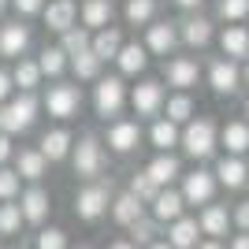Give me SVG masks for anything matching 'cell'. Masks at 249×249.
Listing matches in <instances>:
<instances>
[{
    "label": "cell",
    "instance_id": "obj_26",
    "mask_svg": "<svg viewBox=\"0 0 249 249\" xmlns=\"http://www.w3.org/2000/svg\"><path fill=\"white\" fill-rule=\"evenodd\" d=\"M145 216V205L126 190V194H119V197H112V219L119 223V227H134L138 219Z\"/></svg>",
    "mask_w": 249,
    "mask_h": 249
},
{
    "label": "cell",
    "instance_id": "obj_51",
    "mask_svg": "<svg viewBox=\"0 0 249 249\" xmlns=\"http://www.w3.org/2000/svg\"><path fill=\"white\" fill-rule=\"evenodd\" d=\"M242 86H249V60H246V67H242Z\"/></svg>",
    "mask_w": 249,
    "mask_h": 249
},
{
    "label": "cell",
    "instance_id": "obj_4",
    "mask_svg": "<svg viewBox=\"0 0 249 249\" xmlns=\"http://www.w3.org/2000/svg\"><path fill=\"white\" fill-rule=\"evenodd\" d=\"M108 205H112V186L101 182V178L86 182V186L74 194V216L86 219V223H97V219L108 212Z\"/></svg>",
    "mask_w": 249,
    "mask_h": 249
},
{
    "label": "cell",
    "instance_id": "obj_54",
    "mask_svg": "<svg viewBox=\"0 0 249 249\" xmlns=\"http://www.w3.org/2000/svg\"><path fill=\"white\" fill-rule=\"evenodd\" d=\"M246 123H249V101H246Z\"/></svg>",
    "mask_w": 249,
    "mask_h": 249
},
{
    "label": "cell",
    "instance_id": "obj_1",
    "mask_svg": "<svg viewBox=\"0 0 249 249\" xmlns=\"http://www.w3.org/2000/svg\"><path fill=\"white\" fill-rule=\"evenodd\" d=\"M178 145L186 149L190 160H212L219 149V126L212 123V119H205V115H194L186 126H182V138H178Z\"/></svg>",
    "mask_w": 249,
    "mask_h": 249
},
{
    "label": "cell",
    "instance_id": "obj_29",
    "mask_svg": "<svg viewBox=\"0 0 249 249\" xmlns=\"http://www.w3.org/2000/svg\"><path fill=\"white\" fill-rule=\"evenodd\" d=\"M115 63H119V74H142L149 67V52H145V45L126 41L119 49V56H115Z\"/></svg>",
    "mask_w": 249,
    "mask_h": 249
},
{
    "label": "cell",
    "instance_id": "obj_56",
    "mask_svg": "<svg viewBox=\"0 0 249 249\" xmlns=\"http://www.w3.org/2000/svg\"><path fill=\"white\" fill-rule=\"evenodd\" d=\"M246 164H249V160H246Z\"/></svg>",
    "mask_w": 249,
    "mask_h": 249
},
{
    "label": "cell",
    "instance_id": "obj_15",
    "mask_svg": "<svg viewBox=\"0 0 249 249\" xmlns=\"http://www.w3.org/2000/svg\"><path fill=\"white\" fill-rule=\"evenodd\" d=\"M149 208H153V219L156 223H175L178 216H186V201H182V194L178 190H160L153 201H149Z\"/></svg>",
    "mask_w": 249,
    "mask_h": 249
},
{
    "label": "cell",
    "instance_id": "obj_36",
    "mask_svg": "<svg viewBox=\"0 0 249 249\" xmlns=\"http://www.w3.org/2000/svg\"><path fill=\"white\" fill-rule=\"evenodd\" d=\"M71 71H74L78 82H97V78H101V60H97L93 52H82V56L71 60Z\"/></svg>",
    "mask_w": 249,
    "mask_h": 249
},
{
    "label": "cell",
    "instance_id": "obj_31",
    "mask_svg": "<svg viewBox=\"0 0 249 249\" xmlns=\"http://www.w3.org/2000/svg\"><path fill=\"white\" fill-rule=\"evenodd\" d=\"M11 86H15L19 93H34V89L41 86V67H37V60H26V56H22V60L15 63V71H11Z\"/></svg>",
    "mask_w": 249,
    "mask_h": 249
},
{
    "label": "cell",
    "instance_id": "obj_28",
    "mask_svg": "<svg viewBox=\"0 0 249 249\" xmlns=\"http://www.w3.org/2000/svg\"><path fill=\"white\" fill-rule=\"evenodd\" d=\"M212 19H205V15H190V19H182V30H178V37L190 45V49H205L208 41H212Z\"/></svg>",
    "mask_w": 249,
    "mask_h": 249
},
{
    "label": "cell",
    "instance_id": "obj_34",
    "mask_svg": "<svg viewBox=\"0 0 249 249\" xmlns=\"http://www.w3.org/2000/svg\"><path fill=\"white\" fill-rule=\"evenodd\" d=\"M89 41H93V34L86 30V26H71V30L63 34L60 49L67 52V60H74V56H82V52H89Z\"/></svg>",
    "mask_w": 249,
    "mask_h": 249
},
{
    "label": "cell",
    "instance_id": "obj_7",
    "mask_svg": "<svg viewBox=\"0 0 249 249\" xmlns=\"http://www.w3.org/2000/svg\"><path fill=\"white\" fill-rule=\"evenodd\" d=\"M123 104H126V86H123V78L119 74H108V78H97V86H93V108H97V115H119L123 112Z\"/></svg>",
    "mask_w": 249,
    "mask_h": 249
},
{
    "label": "cell",
    "instance_id": "obj_3",
    "mask_svg": "<svg viewBox=\"0 0 249 249\" xmlns=\"http://www.w3.org/2000/svg\"><path fill=\"white\" fill-rule=\"evenodd\" d=\"M71 164H74V175L78 178H101L104 164H108V156H104V142L97 134H82L78 142L71 145Z\"/></svg>",
    "mask_w": 249,
    "mask_h": 249
},
{
    "label": "cell",
    "instance_id": "obj_40",
    "mask_svg": "<svg viewBox=\"0 0 249 249\" xmlns=\"http://www.w3.org/2000/svg\"><path fill=\"white\" fill-rule=\"evenodd\" d=\"M219 19H227L231 26L234 22H242V19H249V0H219Z\"/></svg>",
    "mask_w": 249,
    "mask_h": 249
},
{
    "label": "cell",
    "instance_id": "obj_6",
    "mask_svg": "<svg viewBox=\"0 0 249 249\" xmlns=\"http://www.w3.org/2000/svg\"><path fill=\"white\" fill-rule=\"evenodd\" d=\"M164 86L156 82V78H145V82H138L130 89V108H134L138 119H160L164 112Z\"/></svg>",
    "mask_w": 249,
    "mask_h": 249
},
{
    "label": "cell",
    "instance_id": "obj_48",
    "mask_svg": "<svg viewBox=\"0 0 249 249\" xmlns=\"http://www.w3.org/2000/svg\"><path fill=\"white\" fill-rule=\"evenodd\" d=\"M178 8L182 11H201V4H205V0H175Z\"/></svg>",
    "mask_w": 249,
    "mask_h": 249
},
{
    "label": "cell",
    "instance_id": "obj_33",
    "mask_svg": "<svg viewBox=\"0 0 249 249\" xmlns=\"http://www.w3.org/2000/svg\"><path fill=\"white\" fill-rule=\"evenodd\" d=\"M37 67H41V78L49 74V78H60L67 67H71V60H67V52L60 49V45H49V49H41V56H37Z\"/></svg>",
    "mask_w": 249,
    "mask_h": 249
},
{
    "label": "cell",
    "instance_id": "obj_12",
    "mask_svg": "<svg viewBox=\"0 0 249 249\" xmlns=\"http://www.w3.org/2000/svg\"><path fill=\"white\" fill-rule=\"evenodd\" d=\"M212 175H216L219 186H227V190H242L249 182V164L242 160V156H219L216 167H212Z\"/></svg>",
    "mask_w": 249,
    "mask_h": 249
},
{
    "label": "cell",
    "instance_id": "obj_44",
    "mask_svg": "<svg viewBox=\"0 0 249 249\" xmlns=\"http://www.w3.org/2000/svg\"><path fill=\"white\" fill-rule=\"evenodd\" d=\"M231 223L238 231H249V201H238V205L231 208Z\"/></svg>",
    "mask_w": 249,
    "mask_h": 249
},
{
    "label": "cell",
    "instance_id": "obj_42",
    "mask_svg": "<svg viewBox=\"0 0 249 249\" xmlns=\"http://www.w3.org/2000/svg\"><path fill=\"white\" fill-rule=\"evenodd\" d=\"M19 182L15 167H0V201H19Z\"/></svg>",
    "mask_w": 249,
    "mask_h": 249
},
{
    "label": "cell",
    "instance_id": "obj_10",
    "mask_svg": "<svg viewBox=\"0 0 249 249\" xmlns=\"http://www.w3.org/2000/svg\"><path fill=\"white\" fill-rule=\"evenodd\" d=\"M164 78L178 93H190V86H197L201 78V63L194 56H171V60H164Z\"/></svg>",
    "mask_w": 249,
    "mask_h": 249
},
{
    "label": "cell",
    "instance_id": "obj_13",
    "mask_svg": "<svg viewBox=\"0 0 249 249\" xmlns=\"http://www.w3.org/2000/svg\"><path fill=\"white\" fill-rule=\"evenodd\" d=\"M41 19H45V26H49L52 34H67L74 22H78V4H74V0H49L45 11H41Z\"/></svg>",
    "mask_w": 249,
    "mask_h": 249
},
{
    "label": "cell",
    "instance_id": "obj_11",
    "mask_svg": "<svg viewBox=\"0 0 249 249\" xmlns=\"http://www.w3.org/2000/svg\"><path fill=\"white\" fill-rule=\"evenodd\" d=\"M208 86H212V93L219 97H231V93H238V86H242V67L234 60H212L208 63Z\"/></svg>",
    "mask_w": 249,
    "mask_h": 249
},
{
    "label": "cell",
    "instance_id": "obj_43",
    "mask_svg": "<svg viewBox=\"0 0 249 249\" xmlns=\"http://www.w3.org/2000/svg\"><path fill=\"white\" fill-rule=\"evenodd\" d=\"M11 8L26 19V15H41V11H45V0H11Z\"/></svg>",
    "mask_w": 249,
    "mask_h": 249
},
{
    "label": "cell",
    "instance_id": "obj_24",
    "mask_svg": "<svg viewBox=\"0 0 249 249\" xmlns=\"http://www.w3.org/2000/svg\"><path fill=\"white\" fill-rule=\"evenodd\" d=\"M219 145L227 149V156H246L249 153V123L246 119H231L219 130Z\"/></svg>",
    "mask_w": 249,
    "mask_h": 249
},
{
    "label": "cell",
    "instance_id": "obj_18",
    "mask_svg": "<svg viewBox=\"0 0 249 249\" xmlns=\"http://www.w3.org/2000/svg\"><path fill=\"white\" fill-rule=\"evenodd\" d=\"M71 145H74V138L67 126H52V130H45L41 142H37V153L45 156V160H63V156H71Z\"/></svg>",
    "mask_w": 249,
    "mask_h": 249
},
{
    "label": "cell",
    "instance_id": "obj_8",
    "mask_svg": "<svg viewBox=\"0 0 249 249\" xmlns=\"http://www.w3.org/2000/svg\"><path fill=\"white\" fill-rule=\"evenodd\" d=\"M138 142H142V126H138V119H112L108 130H104V145L112 149V153H119V156L134 153Z\"/></svg>",
    "mask_w": 249,
    "mask_h": 249
},
{
    "label": "cell",
    "instance_id": "obj_23",
    "mask_svg": "<svg viewBox=\"0 0 249 249\" xmlns=\"http://www.w3.org/2000/svg\"><path fill=\"white\" fill-rule=\"evenodd\" d=\"M197 227H201V234H208V238H223L231 231V212H227V205H205L201 208V216H197Z\"/></svg>",
    "mask_w": 249,
    "mask_h": 249
},
{
    "label": "cell",
    "instance_id": "obj_21",
    "mask_svg": "<svg viewBox=\"0 0 249 249\" xmlns=\"http://www.w3.org/2000/svg\"><path fill=\"white\" fill-rule=\"evenodd\" d=\"M145 175L153 178V186H156V190H167V186H171V182H175L178 175H182V164H178V156L160 153V156H153V160H149Z\"/></svg>",
    "mask_w": 249,
    "mask_h": 249
},
{
    "label": "cell",
    "instance_id": "obj_55",
    "mask_svg": "<svg viewBox=\"0 0 249 249\" xmlns=\"http://www.w3.org/2000/svg\"><path fill=\"white\" fill-rule=\"evenodd\" d=\"M78 249H89V246H78Z\"/></svg>",
    "mask_w": 249,
    "mask_h": 249
},
{
    "label": "cell",
    "instance_id": "obj_53",
    "mask_svg": "<svg viewBox=\"0 0 249 249\" xmlns=\"http://www.w3.org/2000/svg\"><path fill=\"white\" fill-rule=\"evenodd\" d=\"M8 4H11V0H0V11H4V8H8Z\"/></svg>",
    "mask_w": 249,
    "mask_h": 249
},
{
    "label": "cell",
    "instance_id": "obj_20",
    "mask_svg": "<svg viewBox=\"0 0 249 249\" xmlns=\"http://www.w3.org/2000/svg\"><path fill=\"white\" fill-rule=\"evenodd\" d=\"M112 15H115V4L112 0H82L78 4V19H82L86 30H104V26H112Z\"/></svg>",
    "mask_w": 249,
    "mask_h": 249
},
{
    "label": "cell",
    "instance_id": "obj_37",
    "mask_svg": "<svg viewBox=\"0 0 249 249\" xmlns=\"http://www.w3.org/2000/svg\"><path fill=\"white\" fill-rule=\"evenodd\" d=\"M19 227H22L19 201H0V234H19Z\"/></svg>",
    "mask_w": 249,
    "mask_h": 249
},
{
    "label": "cell",
    "instance_id": "obj_9",
    "mask_svg": "<svg viewBox=\"0 0 249 249\" xmlns=\"http://www.w3.org/2000/svg\"><path fill=\"white\" fill-rule=\"evenodd\" d=\"M216 175L212 171H205V167H197V171H190V175H182V201L186 205H212V194H216Z\"/></svg>",
    "mask_w": 249,
    "mask_h": 249
},
{
    "label": "cell",
    "instance_id": "obj_47",
    "mask_svg": "<svg viewBox=\"0 0 249 249\" xmlns=\"http://www.w3.org/2000/svg\"><path fill=\"white\" fill-rule=\"evenodd\" d=\"M231 249H249V231H242V234H234V242H231Z\"/></svg>",
    "mask_w": 249,
    "mask_h": 249
},
{
    "label": "cell",
    "instance_id": "obj_38",
    "mask_svg": "<svg viewBox=\"0 0 249 249\" xmlns=\"http://www.w3.org/2000/svg\"><path fill=\"white\" fill-rule=\"evenodd\" d=\"M130 242H134L138 249H149L153 242H160V238H156V219L142 216V219L134 223V227H130Z\"/></svg>",
    "mask_w": 249,
    "mask_h": 249
},
{
    "label": "cell",
    "instance_id": "obj_25",
    "mask_svg": "<svg viewBox=\"0 0 249 249\" xmlns=\"http://www.w3.org/2000/svg\"><path fill=\"white\" fill-rule=\"evenodd\" d=\"M123 30H119V26H104V30H97L93 34V41H89V52H93L97 60H115V56H119V49H123Z\"/></svg>",
    "mask_w": 249,
    "mask_h": 249
},
{
    "label": "cell",
    "instance_id": "obj_41",
    "mask_svg": "<svg viewBox=\"0 0 249 249\" xmlns=\"http://www.w3.org/2000/svg\"><path fill=\"white\" fill-rule=\"evenodd\" d=\"M34 246H37V249H67V231H60V227H41Z\"/></svg>",
    "mask_w": 249,
    "mask_h": 249
},
{
    "label": "cell",
    "instance_id": "obj_39",
    "mask_svg": "<svg viewBox=\"0 0 249 249\" xmlns=\"http://www.w3.org/2000/svg\"><path fill=\"white\" fill-rule=\"evenodd\" d=\"M130 194H134V197L142 201V205H149V201H153L156 194H160V190L153 186V178H149L145 171H134V175H130Z\"/></svg>",
    "mask_w": 249,
    "mask_h": 249
},
{
    "label": "cell",
    "instance_id": "obj_35",
    "mask_svg": "<svg viewBox=\"0 0 249 249\" xmlns=\"http://www.w3.org/2000/svg\"><path fill=\"white\" fill-rule=\"evenodd\" d=\"M153 15H156V0H126L123 4V19L130 26H145V22H153Z\"/></svg>",
    "mask_w": 249,
    "mask_h": 249
},
{
    "label": "cell",
    "instance_id": "obj_19",
    "mask_svg": "<svg viewBox=\"0 0 249 249\" xmlns=\"http://www.w3.org/2000/svg\"><path fill=\"white\" fill-rule=\"evenodd\" d=\"M167 246L171 249H194L201 242V227H197V216H178L175 223H167Z\"/></svg>",
    "mask_w": 249,
    "mask_h": 249
},
{
    "label": "cell",
    "instance_id": "obj_32",
    "mask_svg": "<svg viewBox=\"0 0 249 249\" xmlns=\"http://www.w3.org/2000/svg\"><path fill=\"white\" fill-rule=\"evenodd\" d=\"M194 112H197V104H194L190 93H175V97L164 101V119H171L175 126H186L194 119Z\"/></svg>",
    "mask_w": 249,
    "mask_h": 249
},
{
    "label": "cell",
    "instance_id": "obj_49",
    "mask_svg": "<svg viewBox=\"0 0 249 249\" xmlns=\"http://www.w3.org/2000/svg\"><path fill=\"white\" fill-rule=\"evenodd\" d=\"M194 249H223V242H216V238H205V242H197Z\"/></svg>",
    "mask_w": 249,
    "mask_h": 249
},
{
    "label": "cell",
    "instance_id": "obj_17",
    "mask_svg": "<svg viewBox=\"0 0 249 249\" xmlns=\"http://www.w3.org/2000/svg\"><path fill=\"white\" fill-rule=\"evenodd\" d=\"M219 49H223V60H249V26H242V22H234V26H223V34H219Z\"/></svg>",
    "mask_w": 249,
    "mask_h": 249
},
{
    "label": "cell",
    "instance_id": "obj_30",
    "mask_svg": "<svg viewBox=\"0 0 249 249\" xmlns=\"http://www.w3.org/2000/svg\"><path fill=\"white\" fill-rule=\"evenodd\" d=\"M178 138H182V130H178L171 119H153V126H149V142H153V149H160V153H171V149L178 145Z\"/></svg>",
    "mask_w": 249,
    "mask_h": 249
},
{
    "label": "cell",
    "instance_id": "obj_2",
    "mask_svg": "<svg viewBox=\"0 0 249 249\" xmlns=\"http://www.w3.org/2000/svg\"><path fill=\"white\" fill-rule=\"evenodd\" d=\"M34 119H37V97L34 93H19V97L0 104V134L15 138L22 130H30Z\"/></svg>",
    "mask_w": 249,
    "mask_h": 249
},
{
    "label": "cell",
    "instance_id": "obj_45",
    "mask_svg": "<svg viewBox=\"0 0 249 249\" xmlns=\"http://www.w3.org/2000/svg\"><path fill=\"white\" fill-rule=\"evenodd\" d=\"M11 93H15V86H11V71H0V104L11 101Z\"/></svg>",
    "mask_w": 249,
    "mask_h": 249
},
{
    "label": "cell",
    "instance_id": "obj_50",
    "mask_svg": "<svg viewBox=\"0 0 249 249\" xmlns=\"http://www.w3.org/2000/svg\"><path fill=\"white\" fill-rule=\"evenodd\" d=\"M108 249H138V246H134V242H126V238H115Z\"/></svg>",
    "mask_w": 249,
    "mask_h": 249
},
{
    "label": "cell",
    "instance_id": "obj_46",
    "mask_svg": "<svg viewBox=\"0 0 249 249\" xmlns=\"http://www.w3.org/2000/svg\"><path fill=\"white\" fill-rule=\"evenodd\" d=\"M11 156H15V145H11V138H8V134H0V167L8 164Z\"/></svg>",
    "mask_w": 249,
    "mask_h": 249
},
{
    "label": "cell",
    "instance_id": "obj_5",
    "mask_svg": "<svg viewBox=\"0 0 249 249\" xmlns=\"http://www.w3.org/2000/svg\"><path fill=\"white\" fill-rule=\"evenodd\" d=\"M78 108H82V89H78V86H71V82L49 86V93H45V112H49L52 119H74Z\"/></svg>",
    "mask_w": 249,
    "mask_h": 249
},
{
    "label": "cell",
    "instance_id": "obj_22",
    "mask_svg": "<svg viewBox=\"0 0 249 249\" xmlns=\"http://www.w3.org/2000/svg\"><path fill=\"white\" fill-rule=\"evenodd\" d=\"M175 45H178L175 22H153L145 30V52H153V56H171Z\"/></svg>",
    "mask_w": 249,
    "mask_h": 249
},
{
    "label": "cell",
    "instance_id": "obj_16",
    "mask_svg": "<svg viewBox=\"0 0 249 249\" xmlns=\"http://www.w3.org/2000/svg\"><path fill=\"white\" fill-rule=\"evenodd\" d=\"M26 49H30V26H22V22H4V26H0V56L22 60Z\"/></svg>",
    "mask_w": 249,
    "mask_h": 249
},
{
    "label": "cell",
    "instance_id": "obj_27",
    "mask_svg": "<svg viewBox=\"0 0 249 249\" xmlns=\"http://www.w3.org/2000/svg\"><path fill=\"white\" fill-rule=\"evenodd\" d=\"M45 171H49V160H45L37 149H19V153H15V175L19 178L37 182V178H45Z\"/></svg>",
    "mask_w": 249,
    "mask_h": 249
},
{
    "label": "cell",
    "instance_id": "obj_52",
    "mask_svg": "<svg viewBox=\"0 0 249 249\" xmlns=\"http://www.w3.org/2000/svg\"><path fill=\"white\" fill-rule=\"evenodd\" d=\"M149 249H171V246H167V242H153Z\"/></svg>",
    "mask_w": 249,
    "mask_h": 249
},
{
    "label": "cell",
    "instance_id": "obj_14",
    "mask_svg": "<svg viewBox=\"0 0 249 249\" xmlns=\"http://www.w3.org/2000/svg\"><path fill=\"white\" fill-rule=\"evenodd\" d=\"M19 208H22V223H45L52 212V197L41 186H30L19 194Z\"/></svg>",
    "mask_w": 249,
    "mask_h": 249
}]
</instances>
